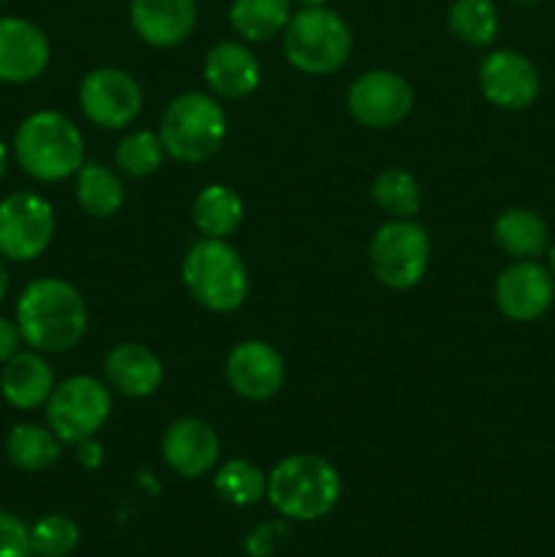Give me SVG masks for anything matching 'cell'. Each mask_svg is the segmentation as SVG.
<instances>
[{
    "label": "cell",
    "mask_w": 555,
    "mask_h": 557,
    "mask_svg": "<svg viewBox=\"0 0 555 557\" xmlns=\"http://www.w3.org/2000/svg\"><path fill=\"white\" fill-rule=\"evenodd\" d=\"M16 326L33 351H69L87 332V305L69 281L38 277L20 294Z\"/></svg>",
    "instance_id": "6da1fadb"
},
{
    "label": "cell",
    "mask_w": 555,
    "mask_h": 557,
    "mask_svg": "<svg viewBox=\"0 0 555 557\" xmlns=\"http://www.w3.org/2000/svg\"><path fill=\"white\" fill-rule=\"evenodd\" d=\"M16 163L38 183L71 177L85 163V139L74 120L44 109L27 114L14 134Z\"/></svg>",
    "instance_id": "7a4b0ae2"
},
{
    "label": "cell",
    "mask_w": 555,
    "mask_h": 557,
    "mask_svg": "<svg viewBox=\"0 0 555 557\" xmlns=\"http://www.w3.org/2000/svg\"><path fill=\"white\" fill-rule=\"evenodd\" d=\"M183 283L212 313H232L248 299V267L226 239L205 237L185 253Z\"/></svg>",
    "instance_id": "3957f363"
},
{
    "label": "cell",
    "mask_w": 555,
    "mask_h": 557,
    "mask_svg": "<svg viewBox=\"0 0 555 557\" xmlns=\"http://www.w3.org/2000/svg\"><path fill=\"white\" fill-rule=\"evenodd\" d=\"M270 504L288 520H319L341 498V476L316 455H294L278 462L267 479Z\"/></svg>",
    "instance_id": "277c9868"
},
{
    "label": "cell",
    "mask_w": 555,
    "mask_h": 557,
    "mask_svg": "<svg viewBox=\"0 0 555 557\" xmlns=\"http://www.w3.org/2000/svg\"><path fill=\"white\" fill-rule=\"evenodd\" d=\"M163 150L185 163H201L226 139V112L205 92H183L161 117Z\"/></svg>",
    "instance_id": "5b68a950"
},
{
    "label": "cell",
    "mask_w": 555,
    "mask_h": 557,
    "mask_svg": "<svg viewBox=\"0 0 555 557\" xmlns=\"http://www.w3.org/2000/svg\"><path fill=\"white\" fill-rule=\"evenodd\" d=\"M283 49L294 69L305 74H332L351 52V30L337 11L313 5L292 14L283 36Z\"/></svg>",
    "instance_id": "8992f818"
},
{
    "label": "cell",
    "mask_w": 555,
    "mask_h": 557,
    "mask_svg": "<svg viewBox=\"0 0 555 557\" xmlns=\"http://www.w3.org/2000/svg\"><path fill=\"white\" fill-rule=\"evenodd\" d=\"M430 264V237L411 218L384 223L370 243V267L386 288L417 286Z\"/></svg>",
    "instance_id": "52a82bcc"
},
{
    "label": "cell",
    "mask_w": 555,
    "mask_h": 557,
    "mask_svg": "<svg viewBox=\"0 0 555 557\" xmlns=\"http://www.w3.org/2000/svg\"><path fill=\"white\" fill-rule=\"evenodd\" d=\"M109 389L92 375H71L52 389L47 400L49 430L63 444H82L96 438L109 419Z\"/></svg>",
    "instance_id": "ba28073f"
},
{
    "label": "cell",
    "mask_w": 555,
    "mask_h": 557,
    "mask_svg": "<svg viewBox=\"0 0 555 557\" xmlns=\"http://www.w3.org/2000/svg\"><path fill=\"white\" fill-rule=\"evenodd\" d=\"M54 210L44 196L20 190L0 201V256L33 261L52 245Z\"/></svg>",
    "instance_id": "9c48e42d"
},
{
    "label": "cell",
    "mask_w": 555,
    "mask_h": 557,
    "mask_svg": "<svg viewBox=\"0 0 555 557\" xmlns=\"http://www.w3.org/2000/svg\"><path fill=\"white\" fill-rule=\"evenodd\" d=\"M79 103L87 120L101 128H125L141 112V87L120 69H96L82 79Z\"/></svg>",
    "instance_id": "30bf717a"
},
{
    "label": "cell",
    "mask_w": 555,
    "mask_h": 557,
    "mask_svg": "<svg viewBox=\"0 0 555 557\" xmlns=\"http://www.w3.org/2000/svg\"><path fill=\"white\" fill-rule=\"evenodd\" d=\"M414 90L395 71H370L348 90V109L368 128H392L408 117Z\"/></svg>",
    "instance_id": "8fae6325"
},
{
    "label": "cell",
    "mask_w": 555,
    "mask_h": 557,
    "mask_svg": "<svg viewBox=\"0 0 555 557\" xmlns=\"http://www.w3.org/2000/svg\"><path fill=\"white\" fill-rule=\"evenodd\" d=\"M49 65V38L22 16H0V82L25 85Z\"/></svg>",
    "instance_id": "7c38bea8"
},
{
    "label": "cell",
    "mask_w": 555,
    "mask_h": 557,
    "mask_svg": "<svg viewBox=\"0 0 555 557\" xmlns=\"http://www.w3.org/2000/svg\"><path fill=\"white\" fill-rule=\"evenodd\" d=\"M484 98L501 109H526L539 96V74L528 58L511 49L488 54L479 69Z\"/></svg>",
    "instance_id": "4fadbf2b"
},
{
    "label": "cell",
    "mask_w": 555,
    "mask_h": 557,
    "mask_svg": "<svg viewBox=\"0 0 555 557\" xmlns=\"http://www.w3.org/2000/svg\"><path fill=\"white\" fill-rule=\"evenodd\" d=\"M226 379L237 395L248 400H270L281 392L286 368L283 357L264 341H245L229 354Z\"/></svg>",
    "instance_id": "5bb4252c"
},
{
    "label": "cell",
    "mask_w": 555,
    "mask_h": 557,
    "mask_svg": "<svg viewBox=\"0 0 555 557\" xmlns=\"http://www.w3.org/2000/svg\"><path fill=\"white\" fill-rule=\"evenodd\" d=\"M553 277L533 261H517L495 283V302L511 321L539 319L553 305Z\"/></svg>",
    "instance_id": "9a60e30c"
},
{
    "label": "cell",
    "mask_w": 555,
    "mask_h": 557,
    "mask_svg": "<svg viewBox=\"0 0 555 557\" xmlns=\"http://www.w3.org/2000/svg\"><path fill=\"white\" fill-rule=\"evenodd\" d=\"M221 455L215 430L201 419H177L163 435V460L174 473L199 479L210 471Z\"/></svg>",
    "instance_id": "2e32d148"
},
{
    "label": "cell",
    "mask_w": 555,
    "mask_h": 557,
    "mask_svg": "<svg viewBox=\"0 0 555 557\" xmlns=\"http://www.w3.org/2000/svg\"><path fill=\"white\" fill-rule=\"evenodd\" d=\"M131 25L150 47H177L196 25V0H131Z\"/></svg>",
    "instance_id": "e0dca14e"
},
{
    "label": "cell",
    "mask_w": 555,
    "mask_h": 557,
    "mask_svg": "<svg viewBox=\"0 0 555 557\" xmlns=\"http://www.w3.org/2000/svg\"><path fill=\"white\" fill-rule=\"evenodd\" d=\"M54 389V373L38 351H16L0 370V395L16 411L44 406Z\"/></svg>",
    "instance_id": "ac0fdd59"
},
{
    "label": "cell",
    "mask_w": 555,
    "mask_h": 557,
    "mask_svg": "<svg viewBox=\"0 0 555 557\" xmlns=\"http://www.w3.org/2000/svg\"><path fill=\"white\" fill-rule=\"evenodd\" d=\"M109 386L125 397H150L163 381V364L141 343H123L112 348L103 362Z\"/></svg>",
    "instance_id": "d6986e66"
},
{
    "label": "cell",
    "mask_w": 555,
    "mask_h": 557,
    "mask_svg": "<svg viewBox=\"0 0 555 557\" xmlns=\"http://www.w3.org/2000/svg\"><path fill=\"white\" fill-rule=\"evenodd\" d=\"M205 79L221 98H245L259 87L261 71L254 52L243 44L223 41L205 60Z\"/></svg>",
    "instance_id": "ffe728a7"
},
{
    "label": "cell",
    "mask_w": 555,
    "mask_h": 557,
    "mask_svg": "<svg viewBox=\"0 0 555 557\" xmlns=\"http://www.w3.org/2000/svg\"><path fill=\"white\" fill-rule=\"evenodd\" d=\"M194 223L205 237L226 239L243 223V199L229 185H207L194 201Z\"/></svg>",
    "instance_id": "44dd1931"
},
{
    "label": "cell",
    "mask_w": 555,
    "mask_h": 557,
    "mask_svg": "<svg viewBox=\"0 0 555 557\" xmlns=\"http://www.w3.org/2000/svg\"><path fill=\"white\" fill-rule=\"evenodd\" d=\"M60 444L63 441L52 433L49 428L41 424H16L14 430L5 438V455L14 462L20 471L38 473L47 471L58 462L60 457Z\"/></svg>",
    "instance_id": "7402d4cb"
},
{
    "label": "cell",
    "mask_w": 555,
    "mask_h": 557,
    "mask_svg": "<svg viewBox=\"0 0 555 557\" xmlns=\"http://www.w3.org/2000/svg\"><path fill=\"white\" fill-rule=\"evenodd\" d=\"M76 199L92 218L118 215L125 201V188L112 169L101 163H82L76 172Z\"/></svg>",
    "instance_id": "603a6c76"
},
{
    "label": "cell",
    "mask_w": 555,
    "mask_h": 557,
    "mask_svg": "<svg viewBox=\"0 0 555 557\" xmlns=\"http://www.w3.org/2000/svg\"><path fill=\"white\" fill-rule=\"evenodd\" d=\"M232 27L248 41H270L281 30H286L292 20L288 0H234L229 11Z\"/></svg>",
    "instance_id": "cb8c5ba5"
},
{
    "label": "cell",
    "mask_w": 555,
    "mask_h": 557,
    "mask_svg": "<svg viewBox=\"0 0 555 557\" xmlns=\"http://www.w3.org/2000/svg\"><path fill=\"white\" fill-rule=\"evenodd\" d=\"M495 243L517 259H531L547 245V226L531 210H506L495 221Z\"/></svg>",
    "instance_id": "d4e9b609"
},
{
    "label": "cell",
    "mask_w": 555,
    "mask_h": 557,
    "mask_svg": "<svg viewBox=\"0 0 555 557\" xmlns=\"http://www.w3.org/2000/svg\"><path fill=\"white\" fill-rule=\"evenodd\" d=\"M449 27L460 41L488 47L498 33V11L490 0H455L449 9Z\"/></svg>",
    "instance_id": "484cf974"
},
{
    "label": "cell",
    "mask_w": 555,
    "mask_h": 557,
    "mask_svg": "<svg viewBox=\"0 0 555 557\" xmlns=\"http://www.w3.org/2000/svg\"><path fill=\"white\" fill-rule=\"evenodd\" d=\"M373 199L381 210L395 218H411L422 207L417 180L406 169H384L373 183Z\"/></svg>",
    "instance_id": "4316f807"
},
{
    "label": "cell",
    "mask_w": 555,
    "mask_h": 557,
    "mask_svg": "<svg viewBox=\"0 0 555 557\" xmlns=\"http://www.w3.org/2000/svg\"><path fill=\"white\" fill-rule=\"evenodd\" d=\"M163 156H166V150H163L161 136L152 134V131H134L120 141L114 161H118L120 172L131 174V177H147V174H156L161 169Z\"/></svg>",
    "instance_id": "83f0119b"
},
{
    "label": "cell",
    "mask_w": 555,
    "mask_h": 557,
    "mask_svg": "<svg viewBox=\"0 0 555 557\" xmlns=\"http://www.w3.org/2000/svg\"><path fill=\"white\" fill-rule=\"evenodd\" d=\"M215 490L234 506H250L267 493V479L254 462L232 460L215 473Z\"/></svg>",
    "instance_id": "f1b7e54d"
},
{
    "label": "cell",
    "mask_w": 555,
    "mask_h": 557,
    "mask_svg": "<svg viewBox=\"0 0 555 557\" xmlns=\"http://www.w3.org/2000/svg\"><path fill=\"white\" fill-rule=\"evenodd\" d=\"M79 544V528L71 517L47 515L30 528V549L38 557H69Z\"/></svg>",
    "instance_id": "f546056e"
},
{
    "label": "cell",
    "mask_w": 555,
    "mask_h": 557,
    "mask_svg": "<svg viewBox=\"0 0 555 557\" xmlns=\"http://www.w3.org/2000/svg\"><path fill=\"white\" fill-rule=\"evenodd\" d=\"M0 557H33L30 528L3 509H0Z\"/></svg>",
    "instance_id": "4dcf8cb0"
},
{
    "label": "cell",
    "mask_w": 555,
    "mask_h": 557,
    "mask_svg": "<svg viewBox=\"0 0 555 557\" xmlns=\"http://www.w3.org/2000/svg\"><path fill=\"white\" fill-rule=\"evenodd\" d=\"M281 536H286V525H281V522H261L256 531H250L245 549H248L250 557H270L278 549Z\"/></svg>",
    "instance_id": "1f68e13d"
},
{
    "label": "cell",
    "mask_w": 555,
    "mask_h": 557,
    "mask_svg": "<svg viewBox=\"0 0 555 557\" xmlns=\"http://www.w3.org/2000/svg\"><path fill=\"white\" fill-rule=\"evenodd\" d=\"M20 343L25 341H22V332L16 326V321H9L0 315V364H5L20 351Z\"/></svg>",
    "instance_id": "d6a6232c"
},
{
    "label": "cell",
    "mask_w": 555,
    "mask_h": 557,
    "mask_svg": "<svg viewBox=\"0 0 555 557\" xmlns=\"http://www.w3.org/2000/svg\"><path fill=\"white\" fill-rule=\"evenodd\" d=\"M76 446H79V451H76V460H79L82 466H85V468H98V466H101L103 449L96 444V441L87 438V441H82V444H76Z\"/></svg>",
    "instance_id": "836d02e7"
},
{
    "label": "cell",
    "mask_w": 555,
    "mask_h": 557,
    "mask_svg": "<svg viewBox=\"0 0 555 557\" xmlns=\"http://www.w3.org/2000/svg\"><path fill=\"white\" fill-rule=\"evenodd\" d=\"M5 294H9V270H5V261L0 256V302L5 299Z\"/></svg>",
    "instance_id": "e575fe53"
},
{
    "label": "cell",
    "mask_w": 555,
    "mask_h": 557,
    "mask_svg": "<svg viewBox=\"0 0 555 557\" xmlns=\"http://www.w3.org/2000/svg\"><path fill=\"white\" fill-rule=\"evenodd\" d=\"M5 169H9V150H5V145L0 141V180L5 177Z\"/></svg>",
    "instance_id": "d590c367"
},
{
    "label": "cell",
    "mask_w": 555,
    "mask_h": 557,
    "mask_svg": "<svg viewBox=\"0 0 555 557\" xmlns=\"http://www.w3.org/2000/svg\"><path fill=\"white\" fill-rule=\"evenodd\" d=\"M297 3H303L305 9H313V5H324L326 0H297Z\"/></svg>",
    "instance_id": "8d00e7d4"
},
{
    "label": "cell",
    "mask_w": 555,
    "mask_h": 557,
    "mask_svg": "<svg viewBox=\"0 0 555 557\" xmlns=\"http://www.w3.org/2000/svg\"><path fill=\"white\" fill-rule=\"evenodd\" d=\"M509 3H515V5H533V3H536V0H509Z\"/></svg>",
    "instance_id": "74e56055"
},
{
    "label": "cell",
    "mask_w": 555,
    "mask_h": 557,
    "mask_svg": "<svg viewBox=\"0 0 555 557\" xmlns=\"http://www.w3.org/2000/svg\"><path fill=\"white\" fill-rule=\"evenodd\" d=\"M550 261H553V272H555V245H553V253H550Z\"/></svg>",
    "instance_id": "f35d334b"
},
{
    "label": "cell",
    "mask_w": 555,
    "mask_h": 557,
    "mask_svg": "<svg viewBox=\"0 0 555 557\" xmlns=\"http://www.w3.org/2000/svg\"><path fill=\"white\" fill-rule=\"evenodd\" d=\"M0 3H5V0H0Z\"/></svg>",
    "instance_id": "ab89813d"
}]
</instances>
